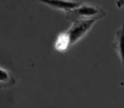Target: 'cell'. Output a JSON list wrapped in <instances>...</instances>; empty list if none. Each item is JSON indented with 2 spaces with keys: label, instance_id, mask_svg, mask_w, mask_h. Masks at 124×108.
Here are the masks:
<instances>
[{
  "label": "cell",
  "instance_id": "cell-3",
  "mask_svg": "<svg viewBox=\"0 0 124 108\" xmlns=\"http://www.w3.org/2000/svg\"><path fill=\"white\" fill-rule=\"evenodd\" d=\"M39 2H42L46 4L47 6L56 9V10H61L66 13L75 10L78 8L82 3L78 1H71V0H37Z\"/></svg>",
  "mask_w": 124,
  "mask_h": 108
},
{
  "label": "cell",
  "instance_id": "cell-1",
  "mask_svg": "<svg viewBox=\"0 0 124 108\" xmlns=\"http://www.w3.org/2000/svg\"><path fill=\"white\" fill-rule=\"evenodd\" d=\"M66 14H67L66 16L67 19L73 22L81 19H92V18L101 19L106 15V13L100 7L88 3H82L78 8L72 10Z\"/></svg>",
  "mask_w": 124,
  "mask_h": 108
},
{
  "label": "cell",
  "instance_id": "cell-7",
  "mask_svg": "<svg viewBox=\"0 0 124 108\" xmlns=\"http://www.w3.org/2000/svg\"><path fill=\"white\" fill-rule=\"evenodd\" d=\"M116 7L117 8L124 7V0H116Z\"/></svg>",
  "mask_w": 124,
  "mask_h": 108
},
{
  "label": "cell",
  "instance_id": "cell-6",
  "mask_svg": "<svg viewBox=\"0 0 124 108\" xmlns=\"http://www.w3.org/2000/svg\"><path fill=\"white\" fill-rule=\"evenodd\" d=\"M16 82L15 77L13 76V74H11L8 70L1 68L0 69V83H1V87H8L10 85H14Z\"/></svg>",
  "mask_w": 124,
  "mask_h": 108
},
{
  "label": "cell",
  "instance_id": "cell-4",
  "mask_svg": "<svg viewBox=\"0 0 124 108\" xmlns=\"http://www.w3.org/2000/svg\"><path fill=\"white\" fill-rule=\"evenodd\" d=\"M115 44H116L117 54L120 58L121 63H122L124 67V22L122 26H121V28H119L116 32V33Z\"/></svg>",
  "mask_w": 124,
  "mask_h": 108
},
{
  "label": "cell",
  "instance_id": "cell-2",
  "mask_svg": "<svg viewBox=\"0 0 124 108\" xmlns=\"http://www.w3.org/2000/svg\"><path fill=\"white\" fill-rule=\"evenodd\" d=\"M97 20H98L97 18H92V19H81V20L74 21L70 29L66 31L70 36L71 46L77 43L80 38H82L90 31L94 22H96Z\"/></svg>",
  "mask_w": 124,
  "mask_h": 108
},
{
  "label": "cell",
  "instance_id": "cell-5",
  "mask_svg": "<svg viewBox=\"0 0 124 108\" xmlns=\"http://www.w3.org/2000/svg\"><path fill=\"white\" fill-rule=\"evenodd\" d=\"M55 49L58 52H64L65 50H67V48L71 46V41H70V36L67 33V32H64L59 33V35L57 36V39L55 41Z\"/></svg>",
  "mask_w": 124,
  "mask_h": 108
}]
</instances>
